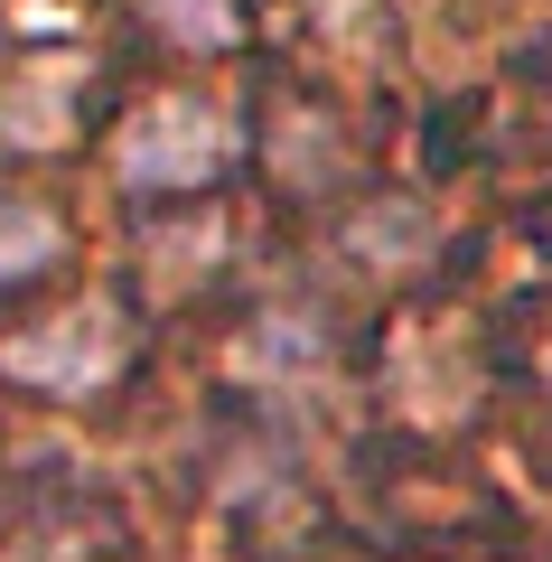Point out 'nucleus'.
Instances as JSON below:
<instances>
[{
    "instance_id": "nucleus-1",
    "label": "nucleus",
    "mask_w": 552,
    "mask_h": 562,
    "mask_svg": "<svg viewBox=\"0 0 552 562\" xmlns=\"http://www.w3.org/2000/svg\"><path fill=\"white\" fill-rule=\"evenodd\" d=\"M244 160V122L216 113L206 94L169 85V94H140L113 132V179L132 198H159V206H188V198H216L225 169Z\"/></svg>"
},
{
    "instance_id": "nucleus-2",
    "label": "nucleus",
    "mask_w": 552,
    "mask_h": 562,
    "mask_svg": "<svg viewBox=\"0 0 552 562\" xmlns=\"http://www.w3.org/2000/svg\"><path fill=\"white\" fill-rule=\"evenodd\" d=\"M132 366V319L122 301H66L47 328H20V338H0V375L29 384V394H57V403H85Z\"/></svg>"
},
{
    "instance_id": "nucleus-3",
    "label": "nucleus",
    "mask_w": 552,
    "mask_h": 562,
    "mask_svg": "<svg viewBox=\"0 0 552 562\" xmlns=\"http://www.w3.org/2000/svg\"><path fill=\"white\" fill-rule=\"evenodd\" d=\"M318 366H328V319H309L300 301L254 310L235 338V375H254V384H309Z\"/></svg>"
},
{
    "instance_id": "nucleus-4",
    "label": "nucleus",
    "mask_w": 552,
    "mask_h": 562,
    "mask_svg": "<svg viewBox=\"0 0 552 562\" xmlns=\"http://www.w3.org/2000/svg\"><path fill=\"white\" fill-rule=\"evenodd\" d=\"M57 254H66V225L38 198H10L0 188V291H29L38 272H57Z\"/></svg>"
},
{
    "instance_id": "nucleus-5",
    "label": "nucleus",
    "mask_w": 552,
    "mask_h": 562,
    "mask_svg": "<svg viewBox=\"0 0 552 562\" xmlns=\"http://www.w3.org/2000/svg\"><path fill=\"white\" fill-rule=\"evenodd\" d=\"M140 20L178 57H225V47H244V0H140Z\"/></svg>"
},
{
    "instance_id": "nucleus-6",
    "label": "nucleus",
    "mask_w": 552,
    "mask_h": 562,
    "mask_svg": "<svg viewBox=\"0 0 552 562\" xmlns=\"http://www.w3.org/2000/svg\"><path fill=\"white\" fill-rule=\"evenodd\" d=\"M533 394L552 403V347H543V357H533Z\"/></svg>"
},
{
    "instance_id": "nucleus-7",
    "label": "nucleus",
    "mask_w": 552,
    "mask_h": 562,
    "mask_svg": "<svg viewBox=\"0 0 552 562\" xmlns=\"http://www.w3.org/2000/svg\"><path fill=\"white\" fill-rule=\"evenodd\" d=\"M0 562H10V553H0Z\"/></svg>"
}]
</instances>
